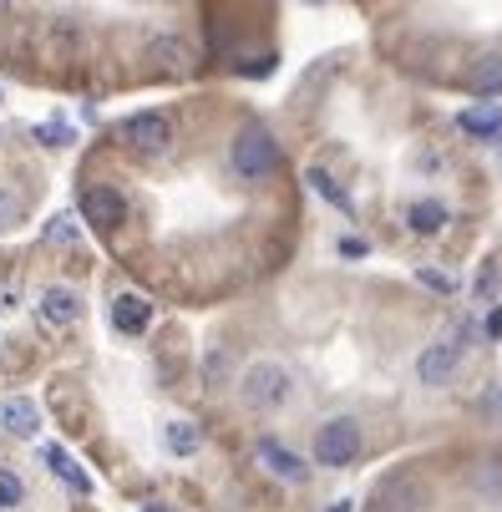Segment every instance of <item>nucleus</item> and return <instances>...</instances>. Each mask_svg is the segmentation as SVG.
I'll use <instances>...</instances> for the list:
<instances>
[{"label":"nucleus","instance_id":"nucleus-1","mask_svg":"<svg viewBox=\"0 0 502 512\" xmlns=\"http://www.w3.org/2000/svg\"><path fill=\"white\" fill-rule=\"evenodd\" d=\"M295 396V376H290V365L274 360V355H259L244 365V376H239V401L254 411V416H274L284 411Z\"/></svg>","mask_w":502,"mask_h":512},{"label":"nucleus","instance_id":"nucleus-2","mask_svg":"<svg viewBox=\"0 0 502 512\" xmlns=\"http://www.w3.org/2000/svg\"><path fill=\"white\" fill-rule=\"evenodd\" d=\"M229 163H234L239 178L259 183V178H269V173L279 168V142H274L264 127H244V132L234 137V148H229Z\"/></svg>","mask_w":502,"mask_h":512},{"label":"nucleus","instance_id":"nucleus-3","mask_svg":"<svg viewBox=\"0 0 502 512\" xmlns=\"http://www.w3.org/2000/svg\"><path fill=\"white\" fill-rule=\"evenodd\" d=\"M361 421H350V416H335L315 431V462L320 467H350L355 457H361Z\"/></svg>","mask_w":502,"mask_h":512},{"label":"nucleus","instance_id":"nucleus-4","mask_svg":"<svg viewBox=\"0 0 502 512\" xmlns=\"http://www.w3.org/2000/svg\"><path fill=\"white\" fill-rule=\"evenodd\" d=\"M122 148H132L137 158H163L173 148V122L163 112H132L122 122Z\"/></svg>","mask_w":502,"mask_h":512},{"label":"nucleus","instance_id":"nucleus-5","mask_svg":"<svg viewBox=\"0 0 502 512\" xmlns=\"http://www.w3.org/2000/svg\"><path fill=\"white\" fill-rule=\"evenodd\" d=\"M457 371H462V355H457L452 340H432V345L416 355V381L421 386H452Z\"/></svg>","mask_w":502,"mask_h":512},{"label":"nucleus","instance_id":"nucleus-6","mask_svg":"<svg viewBox=\"0 0 502 512\" xmlns=\"http://www.w3.org/2000/svg\"><path fill=\"white\" fill-rule=\"evenodd\" d=\"M82 218H87V224H97V229H117L122 218H127V198L117 188L97 183V188L82 193Z\"/></svg>","mask_w":502,"mask_h":512},{"label":"nucleus","instance_id":"nucleus-7","mask_svg":"<svg viewBox=\"0 0 502 512\" xmlns=\"http://www.w3.org/2000/svg\"><path fill=\"white\" fill-rule=\"evenodd\" d=\"M36 310H41V320L46 325H77V315H82V300H77V289H66V284H51L46 295L36 300Z\"/></svg>","mask_w":502,"mask_h":512},{"label":"nucleus","instance_id":"nucleus-8","mask_svg":"<svg viewBox=\"0 0 502 512\" xmlns=\"http://www.w3.org/2000/svg\"><path fill=\"white\" fill-rule=\"evenodd\" d=\"M259 462H264L279 482H305V477H310V467H305L290 447H279L274 436H264V442H259Z\"/></svg>","mask_w":502,"mask_h":512},{"label":"nucleus","instance_id":"nucleus-9","mask_svg":"<svg viewBox=\"0 0 502 512\" xmlns=\"http://www.w3.org/2000/svg\"><path fill=\"white\" fill-rule=\"evenodd\" d=\"M0 426H6L11 436H36L41 431V411L31 396H6L0 401Z\"/></svg>","mask_w":502,"mask_h":512},{"label":"nucleus","instance_id":"nucleus-10","mask_svg":"<svg viewBox=\"0 0 502 512\" xmlns=\"http://www.w3.org/2000/svg\"><path fill=\"white\" fill-rule=\"evenodd\" d=\"M148 56H153L158 71H168V77H183V71H193V51H188L183 36H158V41L148 46Z\"/></svg>","mask_w":502,"mask_h":512},{"label":"nucleus","instance_id":"nucleus-11","mask_svg":"<svg viewBox=\"0 0 502 512\" xmlns=\"http://www.w3.org/2000/svg\"><path fill=\"white\" fill-rule=\"evenodd\" d=\"M112 325L122 330V335H142L153 325V305L142 300V295H117L112 300Z\"/></svg>","mask_w":502,"mask_h":512},{"label":"nucleus","instance_id":"nucleus-12","mask_svg":"<svg viewBox=\"0 0 502 512\" xmlns=\"http://www.w3.org/2000/svg\"><path fill=\"white\" fill-rule=\"evenodd\" d=\"M416 502H421V487L411 477H386L376 487V512H416Z\"/></svg>","mask_w":502,"mask_h":512},{"label":"nucleus","instance_id":"nucleus-13","mask_svg":"<svg viewBox=\"0 0 502 512\" xmlns=\"http://www.w3.org/2000/svg\"><path fill=\"white\" fill-rule=\"evenodd\" d=\"M447 203H437V198H426V203H411L406 208V224L416 229V234H442L447 229Z\"/></svg>","mask_w":502,"mask_h":512},{"label":"nucleus","instance_id":"nucleus-14","mask_svg":"<svg viewBox=\"0 0 502 512\" xmlns=\"http://www.w3.org/2000/svg\"><path fill=\"white\" fill-rule=\"evenodd\" d=\"M457 122H462V132H472V137H482V142H497V137H502V112H497V107H467Z\"/></svg>","mask_w":502,"mask_h":512},{"label":"nucleus","instance_id":"nucleus-15","mask_svg":"<svg viewBox=\"0 0 502 512\" xmlns=\"http://www.w3.org/2000/svg\"><path fill=\"white\" fill-rule=\"evenodd\" d=\"M163 442H168V452H173V457H193V452H198V442H203V436H198V426H193V421L173 416V421L163 426Z\"/></svg>","mask_w":502,"mask_h":512},{"label":"nucleus","instance_id":"nucleus-16","mask_svg":"<svg viewBox=\"0 0 502 512\" xmlns=\"http://www.w3.org/2000/svg\"><path fill=\"white\" fill-rule=\"evenodd\" d=\"M46 467H51V472H56V477H61V482L71 487V492H92V477H87V472H82L77 462H71V457H66L61 447H46Z\"/></svg>","mask_w":502,"mask_h":512},{"label":"nucleus","instance_id":"nucleus-17","mask_svg":"<svg viewBox=\"0 0 502 512\" xmlns=\"http://www.w3.org/2000/svg\"><path fill=\"white\" fill-rule=\"evenodd\" d=\"M467 82H472V92H477V97L502 92V56H482V61L467 71Z\"/></svg>","mask_w":502,"mask_h":512},{"label":"nucleus","instance_id":"nucleus-18","mask_svg":"<svg viewBox=\"0 0 502 512\" xmlns=\"http://www.w3.org/2000/svg\"><path fill=\"white\" fill-rule=\"evenodd\" d=\"M46 36H51V51H77V46H82V26L71 21V16H56V21L46 26Z\"/></svg>","mask_w":502,"mask_h":512},{"label":"nucleus","instance_id":"nucleus-19","mask_svg":"<svg viewBox=\"0 0 502 512\" xmlns=\"http://www.w3.org/2000/svg\"><path fill=\"white\" fill-rule=\"evenodd\" d=\"M310 188H315V193H325V198H330V203H335L340 213H355V203H350V193H345V188H335V183H330V173H320V168H310Z\"/></svg>","mask_w":502,"mask_h":512},{"label":"nucleus","instance_id":"nucleus-20","mask_svg":"<svg viewBox=\"0 0 502 512\" xmlns=\"http://www.w3.org/2000/svg\"><path fill=\"white\" fill-rule=\"evenodd\" d=\"M26 502V482L11 472V467H0V512L6 507H21Z\"/></svg>","mask_w":502,"mask_h":512},{"label":"nucleus","instance_id":"nucleus-21","mask_svg":"<svg viewBox=\"0 0 502 512\" xmlns=\"http://www.w3.org/2000/svg\"><path fill=\"white\" fill-rule=\"evenodd\" d=\"M477 487H482L487 497H502V462H497V457L477 467Z\"/></svg>","mask_w":502,"mask_h":512},{"label":"nucleus","instance_id":"nucleus-22","mask_svg":"<svg viewBox=\"0 0 502 512\" xmlns=\"http://www.w3.org/2000/svg\"><path fill=\"white\" fill-rule=\"evenodd\" d=\"M21 218V193L11 183H0V224H16Z\"/></svg>","mask_w":502,"mask_h":512},{"label":"nucleus","instance_id":"nucleus-23","mask_svg":"<svg viewBox=\"0 0 502 512\" xmlns=\"http://www.w3.org/2000/svg\"><path fill=\"white\" fill-rule=\"evenodd\" d=\"M477 295H482V300L497 295V264H482V274H477Z\"/></svg>","mask_w":502,"mask_h":512},{"label":"nucleus","instance_id":"nucleus-24","mask_svg":"<svg viewBox=\"0 0 502 512\" xmlns=\"http://www.w3.org/2000/svg\"><path fill=\"white\" fill-rule=\"evenodd\" d=\"M46 239H51V244H77V229H71L66 218H56V224L46 229Z\"/></svg>","mask_w":502,"mask_h":512},{"label":"nucleus","instance_id":"nucleus-25","mask_svg":"<svg viewBox=\"0 0 502 512\" xmlns=\"http://www.w3.org/2000/svg\"><path fill=\"white\" fill-rule=\"evenodd\" d=\"M421 284H432V289H442V295H447V289H452V279H447V274H437V269H421Z\"/></svg>","mask_w":502,"mask_h":512},{"label":"nucleus","instance_id":"nucleus-26","mask_svg":"<svg viewBox=\"0 0 502 512\" xmlns=\"http://www.w3.org/2000/svg\"><path fill=\"white\" fill-rule=\"evenodd\" d=\"M487 340H502V310L497 305L487 310Z\"/></svg>","mask_w":502,"mask_h":512},{"label":"nucleus","instance_id":"nucleus-27","mask_svg":"<svg viewBox=\"0 0 502 512\" xmlns=\"http://www.w3.org/2000/svg\"><path fill=\"white\" fill-rule=\"evenodd\" d=\"M340 254H350V259H361V254H366V244H361V239H340Z\"/></svg>","mask_w":502,"mask_h":512},{"label":"nucleus","instance_id":"nucleus-28","mask_svg":"<svg viewBox=\"0 0 502 512\" xmlns=\"http://www.w3.org/2000/svg\"><path fill=\"white\" fill-rule=\"evenodd\" d=\"M330 512H350V502H335V507H330Z\"/></svg>","mask_w":502,"mask_h":512},{"label":"nucleus","instance_id":"nucleus-29","mask_svg":"<svg viewBox=\"0 0 502 512\" xmlns=\"http://www.w3.org/2000/svg\"><path fill=\"white\" fill-rule=\"evenodd\" d=\"M148 512H168V507H148Z\"/></svg>","mask_w":502,"mask_h":512}]
</instances>
